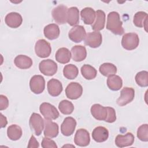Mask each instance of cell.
I'll return each mask as SVG.
<instances>
[{"label": "cell", "instance_id": "cell-2", "mask_svg": "<svg viewBox=\"0 0 148 148\" xmlns=\"http://www.w3.org/2000/svg\"><path fill=\"white\" fill-rule=\"evenodd\" d=\"M139 38L136 33L130 32L125 34L121 39V45L124 49L127 50L135 49L139 45Z\"/></svg>", "mask_w": 148, "mask_h": 148}, {"label": "cell", "instance_id": "cell-27", "mask_svg": "<svg viewBox=\"0 0 148 148\" xmlns=\"http://www.w3.org/2000/svg\"><path fill=\"white\" fill-rule=\"evenodd\" d=\"M66 22L71 26H75L79 22V11L75 6L68 9Z\"/></svg>", "mask_w": 148, "mask_h": 148}, {"label": "cell", "instance_id": "cell-20", "mask_svg": "<svg viewBox=\"0 0 148 148\" xmlns=\"http://www.w3.org/2000/svg\"><path fill=\"white\" fill-rule=\"evenodd\" d=\"M92 137L96 142H103L106 141L109 137V131L108 129L104 127H97L92 132Z\"/></svg>", "mask_w": 148, "mask_h": 148}, {"label": "cell", "instance_id": "cell-14", "mask_svg": "<svg viewBox=\"0 0 148 148\" xmlns=\"http://www.w3.org/2000/svg\"><path fill=\"white\" fill-rule=\"evenodd\" d=\"M76 126L75 119L72 117L65 118L61 125V133L66 136H69L73 134Z\"/></svg>", "mask_w": 148, "mask_h": 148}, {"label": "cell", "instance_id": "cell-21", "mask_svg": "<svg viewBox=\"0 0 148 148\" xmlns=\"http://www.w3.org/2000/svg\"><path fill=\"white\" fill-rule=\"evenodd\" d=\"M72 58L76 62L83 61L87 57V50L84 46L82 45H76L72 47Z\"/></svg>", "mask_w": 148, "mask_h": 148}, {"label": "cell", "instance_id": "cell-11", "mask_svg": "<svg viewBox=\"0 0 148 148\" xmlns=\"http://www.w3.org/2000/svg\"><path fill=\"white\" fill-rule=\"evenodd\" d=\"M102 34L98 31L91 32L86 34L84 38V43L86 45L91 48H97L102 44Z\"/></svg>", "mask_w": 148, "mask_h": 148}, {"label": "cell", "instance_id": "cell-26", "mask_svg": "<svg viewBox=\"0 0 148 148\" xmlns=\"http://www.w3.org/2000/svg\"><path fill=\"white\" fill-rule=\"evenodd\" d=\"M71 56V53L69 49L65 47H61L57 51L55 57L57 62L65 64L70 61Z\"/></svg>", "mask_w": 148, "mask_h": 148}, {"label": "cell", "instance_id": "cell-3", "mask_svg": "<svg viewBox=\"0 0 148 148\" xmlns=\"http://www.w3.org/2000/svg\"><path fill=\"white\" fill-rule=\"evenodd\" d=\"M39 110L45 119L56 120L60 116L56 108L48 102L42 103L39 106Z\"/></svg>", "mask_w": 148, "mask_h": 148}, {"label": "cell", "instance_id": "cell-38", "mask_svg": "<svg viewBox=\"0 0 148 148\" xmlns=\"http://www.w3.org/2000/svg\"><path fill=\"white\" fill-rule=\"evenodd\" d=\"M41 146L43 148H57L56 142L53 140L47 137L43 138Z\"/></svg>", "mask_w": 148, "mask_h": 148}, {"label": "cell", "instance_id": "cell-19", "mask_svg": "<svg viewBox=\"0 0 148 148\" xmlns=\"http://www.w3.org/2000/svg\"><path fill=\"white\" fill-rule=\"evenodd\" d=\"M49 94L53 97L58 96L62 91L63 88L61 82L56 79H51L47 84Z\"/></svg>", "mask_w": 148, "mask_h": 148}, {"label": "cell", "instance_id": "cell-9", "mask_svg": "<svg viewBox=\"0 0 148 148\" xmlns=\"http://www.w3.org/2000/svg\"><path fill=\"white\" fill-rule=\"evenodd\" d=\"M135 97V90L132 87H125L121 92L120 97L117 99V103L120 106H125L132 102Z\"/></svg>", "mask_w": 148, "mask_h": 148}, {"label": "cell", "instance_id": "cell-5", "mask_svg": "<svg viewBox=\"0 0 148 148\" xmlns=\"http://www.w3.org/2000/svg\"><path fill=\"white\" fill-rule=\"evenodd\" d=\"M35 51L39 57L46 58L50 55L51 52L50 44L45 39H39L35 43Z\"/></svg>", "mask_w": 148, "mask_h": 148}, {"label": "cell", "instance_id": "cell-25", "mask_svg": "<svg viewBox=\"0 0 148 148\" xmlns=\"http://www.w3.org/2000/svg\"><path fill=\"white\" fill-rule=\"evenodd\" d=\"M95 21L92 25V29L95 31H99L104 28L105 23V13L103 10H97L95 12Z\"/></svg>", "mask_w": 148, "mask_h": 148}, {"label": "cell", "instance_id": "cell-15", "mask_svg": "<svg viewBox=\"0 0 148 148\" xmlns=\"http://www.w3.org/2000/svg\"><path fill=\"white\" fill-rule=\"evenodd\" d=\"M44 135L45 137L53 138H56L59 132L58 124L51 121V120L45 119V120Z\"/></svg>", "mask_w": 148, "mask_h": 148}, {"label": "cell", "instance_id": "cell-37", "mask_svg": "<svg viewBox=\"0 0 148 148\" xmlns=\"http://www.w3.org/2000/svg\"><path fill=\"white\" fill-rule=\"evenodd\" d=\"M108 110V116L105 121L109 123H114L116 120V111L114 108L112 107H106Z\"/></svg>", "mask_w": 148, "mask_h": 148}, {"label": "cell", "instance_id": "cell-16", "mask_svg": "<svg viewBox=\"0 0 148 148\" xmlns=\"http://www.w3.org/2000/svg\"><path fill=\"white\" fill-rule=\"evenodd\" d=\"M5 21L8 27L12 28H16L21 25L23 18L18 13L10 12L6 16Z\"/></svg>", "mask_w": 148, "mask_h": 148}, {"label": "cell", "instance_id": "cell-10", "mask_svg": "<svg viewBox=\"0 0 148 148\" xmlns=\"http://www.w3.org/2000/svg\"><path fill=\"white\" fill-rule=\"evenodd\" d=\"M83 93V87L77 82L70 83L65 88V94L70 99H77L80 98Z\"/></svg>", "mask_w": 148, "mask_h": 148}, {"label": "cell", "instance_id": "cell-36", "mask_svg": "<svg viewBox=\"0 0 148 148\" xmlns=\"http://www.w3.org/2000/svg\"><path fill=\"white\" fill-rule=\"evenodd\" d=\"M138 138L143 142L148 141V125L144 124L141 125L137 130Z\"/></svg>", "mask_w": 148, "mask_h": 148}, {"label": "cell", "instance_id": "cell-29", "mask_svg": "<svg viewBox=\"0 0 148 148\" xmlns=\"http://www.w3.org/2000/svg\"><path fill=\"white\" fill-rule=\"evenodd\" d=\"M21 128L17 124H12L7 129L8 137L12 140H18L22 136Z\"/></svg>", "mask_w": 148, "mask_h": 148}, {"label": "cell", "instance_id": "cell-40", "mask_svg": "<svg viewBox=\"0 0 148 148\" xmlns=\"http://www.w3.org/2000/svg\"><path fill=\"white\" fill-rule=\"evenodd\" d=\"M39 143L36 140V138H35V136L32 135L31 136V138L29 140V142H28V145L27 146L28 147L30 148V147H39Z\"/></svg>", "mask_w": 148, "mask_h": 148}, {"label": "cell", "instance_id": "cell-18", "mask_svg": "<svg viewBox=\"0 0 148 148\" xmlns=\"http://www.w3.org/2000/svg\"><path fill=\"white\" fill-rule=\"evenodd\" d=\"M135 140V137L131 132L125 135H118L115 139V144L119 147H124L131 146Z\"/></svg>", "mask_w": 148, "mask_h": 148}, {"label": "cell", "instance_id": "cell-8", "mask_svg": "<svg viewBox=\"0 0 148 148\" xmlns=\"http://www.w3.org/2000/svg\"><path fill=\"white\" fill-rule=\"evenodd\" d=\"M67 11L68 8L63 5H60L52 10V17L56 23L64 24L66 23Z\"/></svg>", "mask_w": 148, "mask_h": 148}, {"label": "cell", "instance_id": "cell-17", "mask_svg": "<svg viewBox=\"0 0 148 148\" xmlns=\"http://www.w3.org/2000/svg\"><path fill=\"white\" fill-rule=\"evenodd\" d=\"M92 116L97 120L105 121L108 116L106 107H104L99 103H95L91 106L90 109Z\"/></svg>", "mask_w": 148, "mask_h": 148}, {"label": "cell", "instance_id": "cell-39", "mask_svg": "<svg viewBox=\"0 0 148 148\" xmlns=\"http://www.w3.org/2000/svg\"><path fill=\"white\" fill-rule=\"evenodd\" d=\"M9 106V100L4 95H0V110L6 109Z\"/></svg>", "mask_w": 148, "mask_h": 148}, {"label": "cell", "instance_id": "cell-41", "mask_svg": "<svg viewBox=\"0 0 148 148\" xmlns=\"http://www.w3.org/2000/svg\"><path fill=\"white\" fill-rule=\"evenodd\" d=\"M0 115H1V128L5 127L6 124H8L6 117L4 116L2 113H1Z\"/></svg>", "mask_w": 148, "mask_h": 148}, {"label": "cell", "instance_id": "cell-24", "mask_svg": "<svg viewBox=\"0 0 148 148\" xmlns=\"http://www.w3.org/2000/svg\"><path fill=\"white\" fill-rule=\"evenodd\" d=\"M14 63L15 65L22 69H28L32 65V59L25 55H18L16 56L14 60Z\"/></svg>", "mask_w": 148, "mask_h": 148}, {"label": "cell", "instance_id": "cell-1", "mask_svg": "<svg viewBox=\"0 0 148 148\" xmlns=\"http://www.w3.org/2000/svg\"><path fill=\"white\" fill-rule=\"evenodd\" d=\"M106 29L110 31L115 35H121L124 34V30L123 27V22L120 20L119 13L113 11L108 14L106 22Z\"/></svg>", "mask_w": 148, "mask_h": 148}, {"label": "cell", "instance_id": "cell-28", "mask_svg": "<svg viewBox=\"0 0 148 148\" xmlns=\"http://www.w3.org/2000/svg\"><path fill=\"white\" fill-rule=\"evenodd\" d=\"M107 86L112 91H118L123 86L122 79L116 75H110L107 79Z\"/></svg>", "mask_w": 148, "mask_h": 148}, {"label": "cell", "instance_id": "cell-4", "mask_svg": "<svg viewBox=\"0 0 148 148\" xmlns=\"http://www.w3.org/2000/svg\"><path fill=\"white\" fill-rule=\"evenodd\" d=\"M29 124L31 129L34 131L36 135L39 136L42 134L45 126V121L39 114L33 113L29 118Z\"/></svg>", "mask_w": 148, "mask_h": 148}, {"label": "cell", "instance_id": "cell-23", "mask_svg": "<svg viewBox=\"0 0 148 148\" xmlns=\"http://www.w3.org/2000/svg\"><path fill=\"white\" fill-rule=\"evenodd\" d=\"M80 16L85 24L91 25L94 23L96 14L95 10L92 8L86 7L81 10Z\"/></svg>", "mask_w": 148, "mask_h": 148}, {"label": "cell", "instance_id": "cell-22", "mask_svg": "<svg viewBox=\"0 0 148 148\" xmlns=\"http://www.w3.org/2000/svg\"><path fill=\"white\" fill-rule=\"evenodd\" d=\"M43 33L46 38L49 40H54L60 35V31L58 25L56 24H50L45 27Z\"/></svg>", "mask_w": 148, "mask_h": 148}, {"label": "cell", "instance_id": "cell-32", "mask_svg": "<svg viewBox=\"0 0 148 148\" xmlns=\"http://www.w3.org/2000/svg\"><path fill=\"white\" fill-rule=\"evenodd\" d=\"M79 74L77 67L73 64L66 65L63 69V75L68 79L72 80L75 79Z\"/></svg>", "mask_w": 148, "mask_h": 148}, {"label": "cell", "instance_id": "cell-34", "mask_svg": "<svg viewBox=\"0 0 148 148\" xmlns=\"http://www.w3.org/2000/svg\"><path fill=\"white\" fill-rule=\"evenodd\" d=\"M58 109L61 113L64 114H70L74 110V106L73 103L68 100H62L58 105Z\"/></svg>", "mask_w": 148, "mask_h": 148}, {"label": "cell", "instance_id": "cell-35", "mask_svg": "<svg viewBox=\"0 0 148 148\" xmlns=\"http://www.w3.org/2000/svg\"><path fill=\"white\" fill-rule=\"evenodd\" d=\"M135 82L138 86L146 87L148 86V72L146 71H142L136 73L135 77Z\"/></svg>", "mask_w": 148, "mask_h": 148}, {"label": "cell", "instance_id": "cell-31", "mask_svg": "<svg viewBox=\"0 0 148 148\" xmlns=\"http://www.w3.org/2000/svg\"><path fill=\"white\" fill-rule=\"evenodd\" d=\"M82 76L87 80L94 79L97 75L96 69L88 64L83 65L80 69Z\"/></svg>", "mask_w": 148, "mask_h": 148}, {"label": "cell", "instance_id": "cell-12", "mask_svg": "<svg viewBox=\"0 0 148 148\" xmlns=\"http://www.w3.org/2000/svg\"><path fill=\"white\" fill-rule=\"evenodd\" d=\"M74 142L79 146L85 147L88 146L90 142L89 132L84 128L77 130L74 137Z\"/></svg>", "mask_w": 148, "mask_h": 148}, {"label": "cell", "instance_id": "cell-7", "mask_svg": "<svg viewBox=\"0 0 148 148\" xmlns=\"http://www.w3.org/2000/svg\"><path fill=\"white\" fill-rule=\"evenodd\" d=\"M31 91L35 94L43 92L45 88V80L42 75H37L33 76L29 81Z\"/></svg>", "mask_w": 148, "mask_h": 148}, {"label": "cell", "instance_id": "cell-33", "mask_svg": "<svg viewBox=\"0 0 148 148\" xmlns=\"http://www.w3.org/2000/svg\"><path fill=\"white\" fill-rule=\"evenodd\" d=\"M99 71L104 76H109L117 73V67L112 63L105 62L100 65Z\"/></svg>", "mask_w": 148, "mask_h": 148}, {"label": "cell", "instance_id": "cell-13", "mask_svg": "<svg viewBox=\"0 0 148 148\" xmlns=\"http://www.w3.org/2000/svg\"><path fill=\"white\" fill-rule=\"evenodd\" d=\"M86 36V30L82 25H75L68 33L69 38L75 43H79L84 39Z\"/></svg>", "mask_w": 148, "mask_h": 148}, {"label": "cell", "instance_id": "cell-6", "mask_svg": "<svg viewBox=\"0 0 148 148\" xmlns=\"http://www.w3.org/2000/svg\"><path fill=\"white\" fill-rule=\"evenodd\" d=\"M40 72L48 76H51L56 74L57 71V64L51 59H46L40 61L39 65Z\"/></svg>", "mask_w": 148, "mask_h": 148}, {"label": "cell", "instance_id": "cell-30", "mask_svg": "<svg viewBox=\"0 0 148 148\" xmlns=\"http://www.w3.org/2000/svg\"><path fill=\"white\" fill-rule=\"evenodd\" d=\"M147 18V13L143 11H139L135 14L133 19V23L136 27L139 28L143 27L145 28V30L146 31Z\"/></svg>", "mask_w": 148, "mask_h": 148}]
</instances>
